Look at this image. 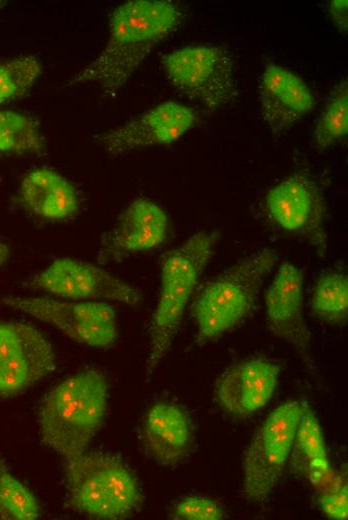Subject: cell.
Here are the masks:
<instances>
[{
	"instance_id": "8fae6325",
	"label": "cell",
	"mask_w": 348,
	"mask_h": 520,
	"mask_svg": "<svg viewBox=\"0 0 348 520\" xmlns=\"http://www.w3.org/2000/svg\"><path fill=\"white\" fill-rule=\"evenodd\" d=\"M55 368L53 347L37 328L16 321L0 322V396L23 393Z\"/></svg>"
},
{
	"instance_id": "52a82bcc",
	"label": "cell",
	"mask_w": 348,
	"mask_h": 520,
	"mask_svg": "<svg viewBox=\"0 0 348 520\" xmlns=\"http://www.w3.org/2000/svg\"><path fill=\"white\" fill-rule=\"evenodd\" d=\"M301 415V402L276 407L253 435L243 460V493L254 503L266 501L290 456Z\"/></svg>"
},
{
	"instance_id": "8992f818",
	"label": "cell",
	"mask_w": 348,
	"mask_h": 520,
	"mask_svg": "<svg viewBox=\"0 0 348 520\" xmlns=\"http://www.w3.org/2000/svg\"><path fill=\"white\" fill-rule=\"evenodd\" d=\"M162 66L178 91L208 109L227 106L237 96L233 59L222 46L187 45L166 54Z\"/></svg>"
},
{
	"instance_id": "4fadbf2b",
	"label": "cell",
	"mask_w": 348,
	"mask_h": 520,
	"mask_svg": "<svg viewBox=\"0 0 348 520\" xmlns=\"http://www.w3.org/2000/svg\"><path fill=\"white\" fill-rule=\"evenodd\" d=\"M168 216L154 201L139 197L119 215L113 227L103 235L98 261L109 264L160 246L168 234Z\"/></svg>"
},
{
	"instance_id": "d6986e66",
	"label": "cell",
	"mask_w": 348,
	"mask_h": 520,
	"mask_svg": "<svg viewBox=\"0 0 348 520\" xmlns=\"http://www.w3.org/2000/svg\"><path fill=\"white\" fill-rule=\"evenodd\" d=\"M292 469L320 488L333 475L328 448L317 416L301 402V415L290 452Z\"/></svg>"
},
{
	"instance_id": "83f0119b",
	"label": "cell",
	"mask_w": 348,
	"mask_h": 520,
	"mask_svg": "<svg viewBox=\"0 0 348 520\" xmlns=\"http://www.w3.org/2000/svg\"><path fill=\"white\" fill-rule=\"evenodd\" d=\"M9 255V246L3 242H0V267L7 261Z\"/></svg>"
},
{
	"instance_id": "7402d4cb",
	"label": "cell",
	"mask_w": 348,
	"mask_h": 520,
	"mask_svg": "<svg viewBox=\"0 0 348 520\" xmlns=\"http://www.w3.org/2000/svg\"><path fill=\"white\" fill-rule=\"evenodd\" d=\"M348 133V83L339 82L331 91L314 127L315 146L326 150L339 143Z\"/></svg>"
},
{
	"instance_id": "603a6c76",
	"label": "cell",
	"mask_w": 348,
	"mask_h": 520,
	"mask_svg": "<svg viewBox=\"0 0 348 520\" xmlns=\"http://www.w3.org/2000/svg\"><path fill=\"white\" fill-rule=\"evenodd\" d=\"M40 513L36 495L14 476L0 456V519L33 520Z\"/></svg>"
},
{
	"instance_id": "484cf974",
	"label": "cell",
	"mask_w": 348,
	"mask_h": 520,
	"mask_svg": "<svg viewBox=\"0 0 348 520\" xmlns=\"http://www.w3.org/2000/svg\"><path fill=\"white\" fill-rule=\"evenodd\" d=\"M222 506L206 496L190 495L180 499L172 508L169 518L175 520H221Z\"/></svg>"
},
{
	"instance_id": "3957f363",
	"label": "cell",
	"mask_w": 348,
	"mask_h": 520,
	"mask_svg": "<svg viewBox=\"0 0 348 520\" xmlns=\"http://www.w3.org/2000/svg\"><path fill=\"white\" fill-rule=\"evenodd\" d=\"M220 234L202 230L168 251L161 264L159 295L149 327L145 373L150 376L169 352L199 279Z\"/></svg>"
},
{
	"instance_id": "ba28073f",
	"label": "cell",
	"mask_w": 348,
	"mask_h": 520,
	"mask_svg": "<svg viewBox=\"0 0 348 520\" xmlns=\"http://www.w3.org/2000/svg\"><path fill=\"white\" fill-rule=\"evenodd\" d=\"M0 305L31 315L90 347L109 348L118 338L116 312L105 301L0 295Z\"/></svg>"
},
{
	"instance_id": "9c48e42d",
	"label": "cell",
	"mask_w": 348,
	"mask_h": 520,
	"mask_svg": "<svg viewBox=\"0 0 348 520\" xmlns=\"http://www.w3.org/2000/svg\"><path fill=\"white\" fill-rule=\"evenodd\" d=\"M265 205L278 227L308 242L319 258L326 257L325 200L308 173L298 171L278 182L266 194Z\"/></svg>"
},
{
	"instance_id": "44dd1931",
	"label": "cell",
	"mask_w": 348,
	"mask_h": 520,
	"mask_svg": "<svg viewBox=\"0 0 348 520\" xmlns=\"http://www.w3.org/2000/svg\"><path fill=\"white\" fill-rule=\"evenodd\" d=\"M45 149V139L33 118L12 110H0V152L41 154Z\"/></svg>"
},
{
	"instance_id": "5bb4252c",
	"label": "cell",
	"mask_w": 348,
	"mask_h": 520,
	"mask_svg": "<svg viewBox=\"0 0 348 520\" xmlns=\"http://www.w3.org/2000/svg\"><path fill=\"white\" fill-rule=\"evenodd\" d=\"M302 270L284 262L275 273L265 296V310L270 330L291 345L307 366H313L310 337L303 316Z\"/></svg>"
},
{
	"instance_id": "9a60e30c",
	"label": "cell",
	"mask_w": 348,
	"mask_h": 520,
	"mask_svg": "<svg viewBox=\"0 0 348 520\" xmlns=\"http://www.w3.org/2000/svg\"><path fill=\"white\" fill-rule=\"evenodd\" d=\"M281 367L263 357L244 359L227 369L218 379L215 397L228 414L246 417L260 411L272 399Z\"/></svg>"
},
{
	"instance_id": "7a4b0ae2",
	"label": "cell",
	"mask_w": 348,
	"mask_h": 520,
	"mask_svg": "<svg viewBox=\"0 0 348 520\" xmlns=\"http://www.w3.org/2000/svg\"><path fill=\"white\" fill-rule=\"evenodd\" d=\"M107 402L108 382L100 371L65 378L40 403L41 442L64 460L84 453L103 424Z\"/></svg>"
},
{
	"instance_id": "30bf717a",
	"label": "cell",
	"mask_w": 348,
	"mask_h": 520,
	"mask_svg": "<svg viewBox=\"0 0 348 520\" xmlns=\"http://www.w3.org/2000/svg\"><path fill=\"white\" fill-rule=\"evenodd\" d=\"M29 285L63 299L112 300L131 307L142 302L141 292L115 274L99 265L68 257L54 260Z\"/></svg>"
},
{
	"instance_id": "4316f807",
	"label": "cell",
	"mask_w": 348,
	"mask_h": 520,
	"mask_svg": "<svg viewBox=\"0 0 348 520\" xmlns=\"http://www.w3.org/2000/svg\"><path fill=\"white\" fill-rule=\"evenodd\" d=\"M328 13L335 27L341 32L348 30V1L332 0L328 4Z\"/></svg>"
},
{
	"instance_id": "7c38bea8",
	"label": "cell",
	"mask_w": 348,
	"mask_h": 520,
	"mask_svg": "<svg viewBox=\"0 0 348 520\" xmlns=\"http://www.w3.org/2000/svg\"><path fill=\"white\" fill-rule=\"evenodd\" d=\"M197 113L175 101L160 103L125 124L95 136V141L110 154L168 145L193 129Z\"/></svg>"
},
{
	"instance_id": "ffe728a7",
	"label": "cell",
	"mask_w": 348,
	"mask_h": 520,
	"mask_svg": "<svg viewBox=\"0 0 348 520\" xmlns=\"http://www.w3.org/2000/svg\"><path fill=\"white\" fill-rule=\"evenodd\" d=\"M311 309L315 317L329 325H342L348 316V278L342 271L322 274L315 283Z\"/></svg>"
},
{
	"instance_id": "277c9868",
	"label": "cell",
	"mask_w": 348,
	"mask_h": 520,
	"mask_svg": "<svg viewBox=\"0 0 348 520\" xmlns=\"http://www.w3.org/2000/svg\"><path fill=\"white\" fill-rule=\"evenodd\" d=\"M64 477L70 506L89 516L122 519L143 502L140 484L117 456L85 451L65 460Z\"/></svg>"
},
{
	"instance_id": "ac0fdd59",
	"label": "cell",
	"mask_w": 348,
	"mask_h": 520,
	"mask_svg": "<svg viewBox=\"0 0 348 520\" xmlns=\"http://www.w3.org/2000/svg\"><path fill=\"white\" fill-rule=\"evenodd\" d=\"M18 196L26 211L43 220H66L79 209L75 187L62 174L49 168L28 172L21 181Z\"/></svg>"
},
{
	"instance_id": "5b68a950",
	"label": "cell",
	"mask_w": 348,
	"mask_h": 520,
	"mask_svg": "<svg viewBox=\"0 0 348 520\" xmlns=\"http://www.w3.org/2000/svg\"><path fill=\"white\" fill-rule=\"evenodd\" d=\"M277 261L278 252L275 249H260L203 286L193 305L201 342L219 338L247 318L254 308L264 279Z\"/></svg>"
},
{
	"instance_id": "d4e9b609",
	"label": "cell",
	"mask_w": 348,
	"mask_h": 520,
	"mask_svg": "<svg viewBox=\"0 0 348 520\" xmlns=\"http://www.w3.org/2000/svg\"><path fill=\"white\" fill-rule=\"evenodd\" d=\"M317 501L322 512L333 520H346L348 517L347 471L342 469L333 473L329 480L319 488Z\"/></svg>"
},
{
	"instance_id": "2e32d148",
	"label": "cell",
	"mask_w": 348,
	"mask_h": 520,
	"mask_svg": "<svg viewBox=\"0 0 348 520\" xmlns=\"http://www.w3.org/2000/svg\"><path fill=\"white\" fill-rule=\"evenodd\" d=\"M258 99L262 119L275 135L290 130L315 105L306 82L292 71L273 63L268 64L261 75Z\"/></svg>"
},
{
	"instance_id": "6da1fadb",
	"label": "cell",
	"mask_w": 348,
	"mask_h": 520,
	"mask_svg": "<svg viewBox=\"0 0 348 520\" xmlns=\"http://www.w3.org/2000/svg\"><path fill=\"white\" fill-rule=\"evenodd\" d=\"M182 19V8L175 1L131 0L122 3L111 14L106 46L68 85L94 83L105 96H114Z\"/></svg>"
},
{
	"instance_id": "f1b7e54d",
	"label": "cell",
	"mask_w": 348,
	"mask_h": 520,
	"mask_svg": "<svg viewBox=\"0 0 348 520\" xmlns=\"http://www.w3.org/2000/svg\"><path fill=\"white\" fill-rule=\"evenodd\" d=\"M6 4V1L0 0V9L3 8Z\"/></svg>"
},
{
	"instance_id": "cb8c5ba5",
	"label": "cell",
	"mask_w": 348,
	"mask_h": 520,
	"mask_svg": "<svg viewBox=\"0 0 348 520\" xmlns=\"http://www.w3.org/2000/svg\"><path fill=\"white\" fill-rule=\"evenodd\" d=\"M42 73L41 62L32 55L0 62V105L23 97Z\"/></svg>"
},
{
	"instance_id": "e0dca14e",
	"label": "cell",
	"mask_w": 348,
	"mask_h": 520,
	"mask_svg": "<svg viewBox=\"0 0 348 520\" xmlns=\"http://www.w3.org/2000/svg\"><path fill=\"white\" fill-rule=\"evenodd\" d=\"M143 440L146 452L158 464H178L188 455L193 442L187 413L172 402L155 403L145 417Z\"/></svg>"
}]
</instances>
